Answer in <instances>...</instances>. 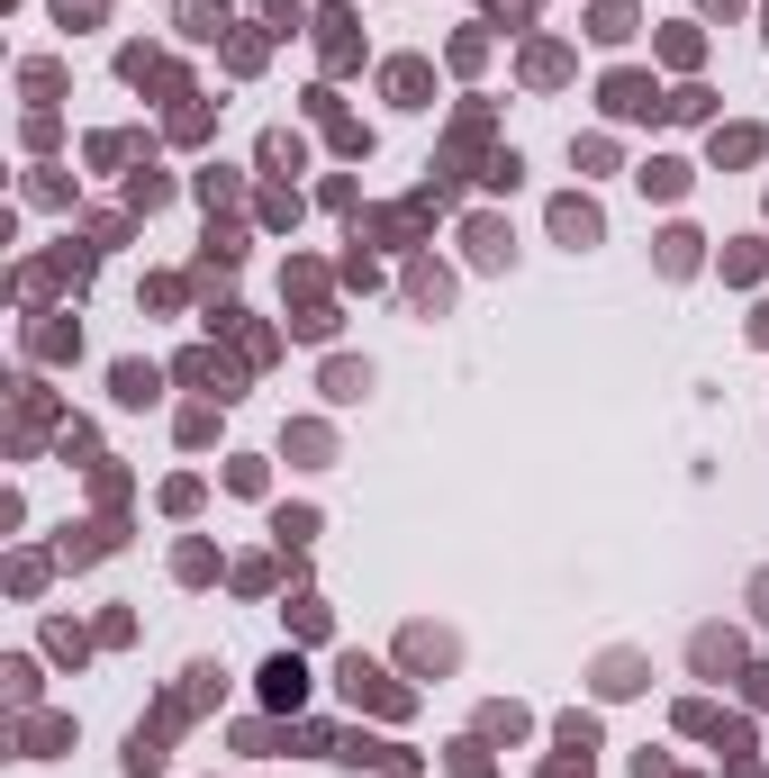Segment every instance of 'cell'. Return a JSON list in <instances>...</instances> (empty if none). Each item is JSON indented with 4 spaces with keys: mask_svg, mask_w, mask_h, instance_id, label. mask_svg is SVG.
<instances>
[{
    "mask_svg": "<svg viewBox=\"0 0 769 778\" xmlns=\"http://www.w3.org/2000/svg\"><path fill=\"white\" fill-rule=\"evenodd\" d=\"M344 697H354V706H381V716H407V688H390V679H381L363 652L344 661Z\"/></svg>",
    "mask_w": 769,
    "mask_h": 778,
    "instance_id": "cell-1",
    "label": "cell"
},
{
    "mask_svg": "<svg viewBox=\"0 0 769 778\" xmlns=\"http://www.w3.org/2000/svg\"><path fill=\"white\" fill-rule=\"evenodd\" d=\"M607 109H615V118H652V109H670V100H661L643 73H607Z\"/></svg>",
    "mask_w": 769,
    "mask_h": 778,
    "instance_id": "cell-2",
    "label": "cell"
},
{
    "mask_svg": "<svg viewBox=\"0 0 769 778\" xmlns=\"http://www.w3.org/2000/svg\"><path fill=\"white\" fill-rule=\"evenodd\" d=\"M552 236H562V245H598V236H607V218H598L589 199H552Z\"/></svg>",
    "mask_w": 769,
    "mask_h": 778,
    "instance_id": "cell-3",
    "label": "cell"
},
{
    "mask_svg": "<svg viewBox=\"0 0 769 778\" xmlns=\"http://www.w3.org/2000/svg\"><path fill=\"white\" fill-rule=\"evenodd\" d=\"M181 381H199V390H218V398H236V372L218 363V353H181Z\"/></svg>",
    "mask_w": 769,
    "mask_h": 778,
    "instance_id": "cell-4",
    "label": "cell"
},
{
    "mask_svg": "<svg viewBox=\"0 0 769 778\" xmlns=\"http://www.w3.org/2000/svg\"><path fill=\"white\" fill-rule=\"evenodd\" d=\"M299 688H308L299 661H272V670H263V697H272V706H299Z\"/></svg>",
    "mask_w": 769,
    "mask_h": 778,
    "instance_id": "cell-5",
    "label": "cell"
},
{
    "mask_svg": "<svg viewBox=\"0 0 769 778\" xmlns=\"http://www.w3.org/2000/svg\"><path fill=\"white\" fill-rule=\"evenodd\" d=\"M471 254H480V263H507L516 245H507V227H499V218H471Z\"/></svg>",
    "mask_w": 769,
    "mask_h": 778,
    "instance_id": "cell-6",
    "label": "cell"
},
{
    "mask_svg": "<svg viewBox=\"0 0 769 778\" xmlns=\"http://www.w3.org/2000/svg\"><path fill=\"white\" fill-rule=\"evenodd\" d=\"M598 688H607V697H634V688H643V661H634V652H615V661L598 670Z\"/></svg>",
    "mask_w": 769,
    "mask_h": 778,
    "instance_id": "cell-7",
    "label": "cell"
},
{
    "mask_svg": "<svg viewBox=\"0 0 769 778\" xmlns=\"http://www.w3.org/2000/svg\"><path fill=\"white\" fill-rule=\"evenodd\" d=\"M589 37H607V46H624V37H634V10H624V0H598V28Z\"/></svg>",
    "mask_w": 769,
    "mask_h": 778,
    "instance_id": "cell-8",
    "label": "cell"
},
{
    "mask_svg": "<svg viewBox=\"0 0 769 778\" xmlns=\"http://www.w3.org/2000/svg\"><path fill=\"white\" fill-rule=\"evenodd\" d=\"M317 28H326V63H354V19H344V10H326Z\"/></svg>",
    "mask_w": 769,
    "mask_h": 778,
    "instance_id": "cell-9",
    "label": "cell"
},
{
    "mask_svg": "<svg viewBox=\"0 0 769 778\" xmlns=\"http://www.w3.org/2000/svg\"><path fill=\"white\" fill-rule=\"evenodd\" d=\"M118 398L146 407V398H155V363H118Z\"/></svg>",
    "mask_w": 769,
    "mask_h": 778,
    "instance_id": "cell-10",
    "label": "cell"
},
{
    "mask_svg": "<svg viewBox=\"0 0 769 778\" xmlns=\"http://www.w3.org/2000/svg\"><path fill=\"white\" fill-rule=\"evenodd\" d=\"M363 390H372L363 363H326V398H363Z\"/></svg>",
    "mask_w": 769,
    "mask_h": 778,
    "instance_id": "cell-11",
    "label": "cell"
},
{
    "mask_svg": "<svg viewBox=\"0 0 769 778\" xmlns=\"http://www.w3.org/2000/svg\"><path fill=\"white\" fill-rule=\"evenodd\" d=\"M390 91H398L407 109H426V63H390Z\"/></svg>",
    "mask_w": 769,
    "mask_h": 778,
    "instance_id": "cell-12",
    "label": "cell"
},
{
    "mask_svg": "<svg viewBox=\"0 0 769 778\" xmlns=\"http://www.w3.org/2000/svg\"><path fill=\"white\" fill-rule=\"evenodd\" d=\"M407 299H416V308H444V299H453V280H444V272L426 263V272H416V280H407Z\"/></svg>",
    "mask_w": 769,
    "mask_h": 778,
    "instance_id": "cell-13",
    "label": "cell"
},
{
    "mask_svg": "<svg viewBox=\"0 0 769 778\" xmlns=\"http://www.w3.org/2000/svg\"><path fill=\"white\" fill-rule=\"evenodd\" d=\"M181 28H190V37H218L227 10H218V0H181Z\"/></svg>",
    "mask_w": 769,
    "mask_h": 778,
    "instance_id": "cell-14",
    "label": "cell"
},
{
    "mask_svg": "<svg viewBox=\"0 0 769 778\" xmlns=\"http://www.w3.org/2000/svg\"><path fill=\"white\" fill-rule=\"evenodd\" d=\"M643 190H661V199H679V190H688V164H670V155H661V164H643Z\"/></svg>",
    "mask_w": 769,
    "mask_h": 778,
    "instance_id": "cell-15",
    "label": "cell"
},
{
    "mask_svg": "<svg viewBox=\"0 0 769 778\" xmlns=\"http://www.w3.org/2000/svg\"><path fill=\"white\" fill-rule=\"evenodd\" d=\"M661 272H697V236H688V227L661 236Z\"/></svg>",
    "mask_w": 769,
    "mask_h": 778,
    "instance_id": "cell-16",
    "label": "cell"
},
{
    "mask_svg": "<svg viewBox=\"0 0 769 778\" xmlns=\"http://www.w3.org/2000/svg\"><path fill=\"white\" fill-rule=\"evenodd\" d=\"M716 155H724V164H751V155H760V127H733V136H716Z\"/></svg>",
    "mask_w": 769,
    "mask_h": 778,
    "instance_id": "cell-17",
    "label": "cell"
},
{
    "mask_svg": "<svg viewBox=\"0 0 769 778\" xmlns=\"http://www.w3.org/2000/svg\"><path fill=\"white\" fill-rule=\"evenodd\" d=\"M733 661V633H697V670H724Z\"/></svg>",
    "mask_w": 769,
    "mask_h": 778,
    "instance_id": "cell-18",
    "label": "cell"
},
{
    "mask_svg": "<svg viewBox=\"0 0 769 778\" xmlns=\"http://www.w3.org/2000/svg\"><path fill=\"white\" fill-rule=\"evenodd\" d=\"M272 534H282V543H308V534H317V516H308V508H282V525H272Z\"/></svg>",
    "mask_w": 769,
    "mask_h": 778,
    "instance_id": "cell-19",
    "label": "cell"
},
{
    "mask_svg": "<svg viewBox=\"0 0 769 778\" xmlns=\"http://www.w3.org/2000/svg\"><path fill=\"white\" fill-rule=\"evenodd\" d=\"M751 607H760V624H769V571H760V580H751Z\"/></svg>",
    "mask_w": 769,
    "mask_h": 778,
    "instance_id": "cell-20",
    "label": "cell"
}]
</instances>
